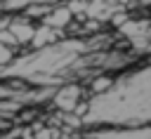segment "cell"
Returning <instances> with one entry per match:
<instances>
[{
	"mask_svg": "<svg viewBox=\"0 0 151 139\" xmlns=\"http://www.w3.org/2000/svg\"><path fill=\"white\" fill-rule=\"evenodd\" d=\"M0 14H5V7H2V0H0Z\"/></svg>",
	"mask_w": 151,
	"mask_h": 139,
	"instance_id": "9c48e42d",
	"label": "cell"
},
{
	"mask_svg": "<svg viewBox=\"0 0 151 139\" xmlns=\"http://www.w3.org/2000/svg\"><path fill=\"white\" fill-rule=\"evenodd\" d=\"M7 28L12 31V35L17 38L19 45H31L33 35H35V24L26 16H19V19H12L7 21Z\"/></svg>",
	"mask_w": 151,
	"mask_h": 139,
	"instance_id": "7a4b0ae2",
	"label": "cell"
},
{
	"mask_svg": "<svg viewBox=\"0 0 151 139\" xmlns=\"http://www.w3.org/2000/svg\"><path fill=\"white\" fill-rule=\"evenodd\" d=\"M80 97H83V92H80V87L78 85H64L61 90H57L54 92V106L59 108V111H66V113H73L76 108H78V104H80Z\"/></svg>",
	"mask_w": 151,
	"mask_h": 139,
	"instance_id": "6da1fadb",
	"label": "cell"
},
{
	"mask_svg": "<svg viewBox=\"0 0 151 139\" xmlns=\"http://www.w3.org/2000/svg\"><path fill=\"white\" fill-rule=\"evenodd\" d=\"M33 139H54V132L47 127H35V137Z\"/></svg>",
	"mask_w": 151,
	"mask_h": 139,
	"instance_id": "ba28073f",
	"label": "cell"
},
{
	"mask_svg": "<svg viewBox=\"0 0 151 139\" xmlns=\"http://www.w3.org/2000/svg\"><path fill=\"white\" fill-rule=\"evenodd\" d=\"M12 61H14V49L0 42V66H7V64H12Z\"/></svg>",
	"mask_w": 151,
	"mask_h": 139,
	"instance_id": "52a82bcc",
	"label": "cell"
},
{
	"mask_svg": "<svg viewBox=\"0 0 151 139\" xmlns=\"http://www.w3.org/2000/svg\"><path fill=\"white\" fill-rule=\"evenodd\" d=\"M57 40H59V31H54V28H50V26H45V24H38V26H35V35H33V40H31V47L45 49V47H52Z\"/></svg>",
	"mask_w": 151,
	"mask_h": 139,
	"instance_id": "277c9868",
	"label": "cell"
},
{
	"mask_svg": "<svg viewBox=\"0 0 151 139\" xmlns=\"http://www.w3.org/2000/svg\"><path fill=\"white\" fill-rule=\"evenodd\" d=\"M111 85H113V78H111V75H97V78L90 82V90H92L94 94H101V92L111 90Z\"/></svg>",
	"mask_w": 151,
	"mask_h": 139,
	"instance_id": "5b68a950",
	"label": "cell"
},
{
	"mask_svg": "<svg viewBox=\"0 0 151 139\" xmlns=\"http://www.w3.org/2000/svg\"><path fill=\"white\" fill-rule=\"evenodd\" d=\"M0 42H2V45H7V47H12V49H17V47H19L17 38L12 35V31H9L7 26H0Z\"/></svg>",
	"mask_w": 151,
	"mask_h": 139,
	"instance_id": "8992f818",
	"label": "cell"
},
{
	"mask_svg": "<svg viewBox=\"0 0 151 139\" xmlns=\"http://www.w3.org/2000/svg\"><path fill=\"white\" fill-rule=\"evenodd\" d=\"M76 16L66 9V5H54L52 9H50V14L40 21V24H45V26H50V28H54V31H64V28H68L71 26V21H73Z\"/></svg>",
	"mask_w": 151,
	"mask_h": 139,
	"instance_id": "3957f363",
	"label": "cell"
}]
</instances>
